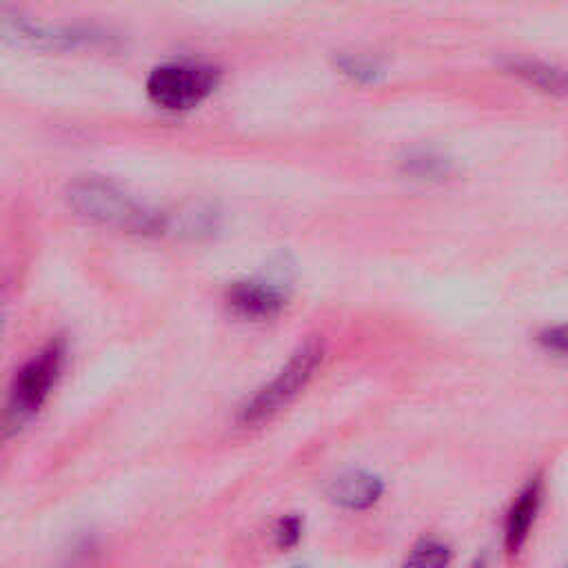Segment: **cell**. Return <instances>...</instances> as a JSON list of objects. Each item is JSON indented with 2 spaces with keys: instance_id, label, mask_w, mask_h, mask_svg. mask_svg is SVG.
I'll return each mask as SVG.
<instances>
[{
  "instance_id": "7a4b0ae2",
  "label": "cell",
  "mask_w": 568,
  "mask_h": 568,
  "mask_svg": "<svg viewBox=\"0 0 568 568\" xmlns=\"http://www.w3.org/2000/svg\"><path fill=\"white\" fill-rule=\"evenodd\" d=\"M324 359V342L317 337H308L302 342L282 368L264 382L240 408H237V424L246 428H255L277 413H282L313 379L317 368Z\"/></svg>"
},
{
  "instance_id": "7c38bea8",
  "label": "cell",
  "mask_w": 568,
  "mask_h": 568,
  "mask_svg": "<svg viewBox=\"0 0 568 568\" xmlns=\"http://www.w3.org/2000/svg\"><path fill=\"white\" fill-rule=\"evenodd\" d=\"M304 535V521L300 515H284L277 519L273 528V544L280 550H291L302 541Z\"/></svg>"
},
{
  "instance_id": "277c9868",
  "label": "cell",
  "mask_w": 568,
  "mask_h": 568,
  "mask_svg": "<svg viewBox=\"0 0 568 568\" xmlns=\"http://www.w3.org/2000/svg\"><path fill=\"white\" fill-rule=\"evenodd\" d=\"M220 71L204 62H166L146 78L149 98L164 109H191L217 84Z\"/></svg>"
},
{
  "instance_id": "6da1fadb",
  "label": "cell",
  "mask_w": 568,
  "mask_h": 568,
  "mask_svg": "<svg viewBox=\"0 0 568 568\" xmlns=\"http://www.w3.org/2000/svg\"><path fill=\"white\" fill-rule=\"evenodd\" d=\"M67 202L78 215L124 231L155 233L166 226L162 213L146 209L115 182L100 175L75 178L67 186Z\"/></svg>"
},
{
  "instance_id": "9c48e42d",
  "label": "cell",
  "mask_w": 568,
  "mask_h": 568,
  "mask_svg": "<svg viewBox=\"0 0 568 568\" xmlns=\"http://www.w3.org/2000/svg\"><path fill=\"white\" fill-rule=\"evenodd\" d=\"M453 548L448 541L426 535L419 537L404 555L399 568H450Z\"/></svg>"
},
{
  "instance_id": "ba28073f",
  "label": "cell",
  "mask_w": 568,
  "mask_h": 568,
  "mask_svg": "<svg viewBox=\"0 0 568 568\" xmlns=\"http://www.w3.org/2000/svg\"><path fill=\"white\" fill-rule=\"evenodd\" d=\"M508 71L544 93L568 95V69L564 67L532 58H515L508 62Z\"/></svg>"
},
{
  "instance_id": "52a82bcc",
  "label": "cell",
  "mask_w": 568,
  "mask_h": 568,
  "mask_svg": "<svg viewBox=\"0 0 568 568\" xmlns=\"http://www.w3.org/2000/svg\"><path fill=\"white\" fill-rule=\"evenodd\" d=\"M286 302V293L264 280H242L226 288V304L233 313L248 320H266L280 313Z\"/></svg>"
},
{
  "instance_id": "3957f363",
  "label": "cell",
  "mask_w": 568,
  "mask_h": 568,
  "mask_svg": "<svg viewBox=\"0 0 568 568\" xmlns=\"http://www.w3.org/2000/svg\"><path fill=\"white\" fill-rule=\"evenodd\" d=\"M64 342L51 339L16 371L4 408L7 430L20 428L42 408L60 379V373L64 368Z\"/></svg>"
},
{
  "instance_id": "4fadbf2b",
  "label": "cell",
  "mask_w": 568,
  "mask_h": 568,
  "mask_svg": "<svg viewBox=\"0 0 568 568\" xmlns=\"http://www.w3.org/2000/svg\"><path fill=\"white\" fill-rule=\"evenodd\" d=\"M537 344L557 357H568V322L548 324L537 333Z\"/></svg>"
},
{
  "instance_id": "5bb4252c",
  "label": "cell",
  "mask_w": 568,
  "mask_h": 568,
  "mask_svg": "<svg viewBox=\"0 0 568 568\" xmlns=\"http://www.w3.org/2000/svg\"><path fill=\"white\" fill-rule=\"evenodd\" d=\"M566 568H568V561H566Z\"/></svg>"
},
{
  "instance_id": "5b68a950",
  "label": "cell",
  "mask_w": 568,
  "mask_h": 568,
  "mask_svg": "<svg viewBox=\"0 0 568 568\" xmlns=\"http://www.w3.org/2000/svg\"><path fill=\"white\" fill-rule=\"evenodd\" d=\"M541 504H544V481L539 475H535L519 488V493L510 501L504 517L501 544L508 557H517L528 544L535 521L539 517Z\"/></svg>"
},
{
  "instance_id": "8fae6325",
  "label": "cell",
  "mask_w": 568,
  "mask_h": 568,
  "mask_svg": "<svg viewBox=\"0 0 568 568\" xmlns=\"http://www.w3.org/2000/svg\"><path fill=\"white\" fill-rule=\"evenodd\" d=\"M337 67L355 82H375L384 73L382 62L366 53H344L337 58Z\"/></svg>"
},
{
  "instance_id": "30bf717a",
  "label": "cell",
  "mask_w": 568,
  "mask_h": 568,
  "mask_svg": "<svg viewBox=\"0 0 568 568\" xmlns=\"http://www.w3.org/2000/svg\"><path fill=\"white\" fill-rule=\"evenodd\" d=\"M402 166L406 173H410L419 180H442V178L450 175V171H453V164L448 158H444L442 153H437L433 149H424V146L410 149L404 155Z\"/></svg>"
},
{
  "instance_id": "8992f818",
  "label": "cell",
  "mask_w": 568,
  "mask_h": 568,
  "mask_svg": "<svg viewBox=\"0 0 568 568\" xmlns=\"http://www.w3.org/2000/svg\"><path fill=\"white\" fill-rule=\"evenodd\" d=\"M384 490H386L384 479L377 473L362 470V468L344 470L335 475L326 486L328 499L337 508L351 510V513L371 510L382 499Z\"/></svg>"
}]
</instances>
